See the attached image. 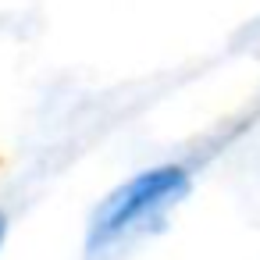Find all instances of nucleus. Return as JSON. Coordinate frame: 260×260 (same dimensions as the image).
<instances>
[{"instance_id":"1","label":"nucleus","mask_w":260,"mask_h":260,"mask_svg":"<svg viewBox=\"0 0 260 260\" xmlns=\"http://www.w3.org/2000/svg\"><path fill=\"white\" fill-rule=\"evenodd\" d=\"M189 189V175L178 164H160L150 168L125 185H118L93 214L89 232H86V253L89 256H107L118 246L132 242L143 228L160 221L168 207H175Z\"/></svg>"},{"instance_id":"2","label":"nucleus","mask_w":260,"mask_h":260,"mask_svg":"<svg viewBox=\"0 0 260 260\" xmlns=\"http://www.w3.org/2000/svg\"><path fill=\"white\" fill-rule=\"evenodd\" d=\"M0 242H4V217H0Z\"/></svg>"}]
</instances>
